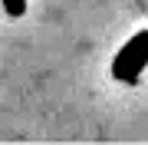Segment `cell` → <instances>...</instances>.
<instances>
[{"label": "cell", "instance_id": "obj_1", "mask_svg": "<svg viewBox=\"0 0 148 145\" xmlns=\"http://www.w3.org/2000/svg\"><path fill=\"white\" fill-rule=\"evenodd\" d=\"M148 66V30H138L132 40H125L112 59V76L119 82H135Z\"/></svg>", "mask_w": 148, "mask_h": 145}, {"label": "cell", "instance_id": "obj_2", "mask_svg": "<svg viewBox=\"0 0 148 145\" xmlns=\"http://www.w3.org/2000/svg\"><path fill=\"white\" fill-rule=\"evenodd\" d=\"M0 3H3V10L10 16H23L27 13V0H0Z\"/></svg>", "mask_w": 148, "mask_h": 145}]
</instances>
